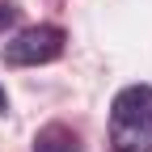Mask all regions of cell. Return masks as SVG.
I'll return each mask as SVG.
<instances>
[{
    "instance_id": "obj_1",
    "label": "cell",
    "mask_w": 152,
    "mask_h": 152,
    "mask_svg": "<svg viewBox=\"0 0 152 152\" xmlns=\"http://www.w3.org/2000/svg\"><path fill=\"white\" fill-rule=\"evenodd\" d=\"M110 152H152V85H127L114 93Z\"/></svg>"
},
{
    "instance_id": "obj_2",
    "label": "cell",
    "mask_w": 152,
    "mask_h": 152,
    "mask_svg": "<svg viewBox=\"0 0 152 152\" xmlns=\"http://www.w3.org/2000/svg\"><path fill=\"white\" fill-rule=\"evenodd\" d=\"M64 55V30L59 26H26L4 42V64L9 68H38Z\"/></svg>"
},
{
    "instance_id": "obj_3",
    "label": "cell",
    "mask_w": 152,
    "mask_h": 152,
    "mask_svg": "<svg viewBox=\"0 0 152 152\" xmlns=\"http://www.w3.org/2000/svg\"><path fill=\"white\" fill-rule=\"evenodd\" d=\"M34 152H76V135L64 123H47L34 135Z\"/></svg>"
},
{
    "instance_id": "obj_4",
    "label": "cell",
    "mask_w": 152,
    "mask_h": 152,
    "mask_svg": "<svg viewBox=\"0 0 152 152\" xmlns=\"http://www.w3.org/2000/svg\"><path fill=\"white\" fill-rule=\"evenodd\" d=\"M17 21V4H13V0H0V30H9Z\"/></svg>"
}]
</instances>
